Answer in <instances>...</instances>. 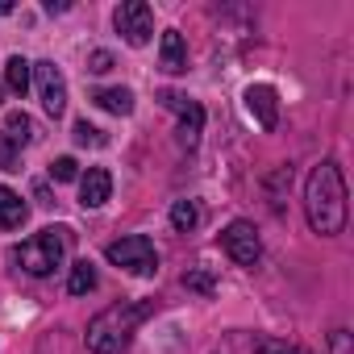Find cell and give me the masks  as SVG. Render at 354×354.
Instances as JSON below:
<instances>
[{"label":"cell","instance_id":"1","mask_svg":"<svg viewBox=\"0 0 354 354\" xmlns=\"http://www.w3.org/2000/svg\"><path fill=\"white\" fill-rule=\"evenodd\" d=\"M304 213H308L313 234L321 238H333L346 230V180H342L337 162L313 167L308 184H304Z\"/></svg>","mask_w":354,"mask_h":354},{"label":"cell","instance_id":"2","mask_svg":"<svg viewBox=\"0 0 354 354\" xmlns=\"http://www.w3.org/2000/svg\"><path fill=\"white\" fill-rule=\"evenodd\" d=\"M154 308H158L154 300H121V304H109L104 313H96L88 321V333H84L88 350L92 354H121L133 342L138 325L154 317Z\"/></svg>","mask_w":354,"mask_h":354},{"label":"cell","instance_id":"3","mask_svg":"<svg viewBox=\"0 0 354 354\" xmlns=\"http://www.w3.org/2000/svg\"><path fill=\"white\" fill-rule=\"evenodd\" d=\"M67 242H71V230H63V225H55V230H42V234H34L30 242H21L17 250H13V259L21 263V271L26 275H34V279H46L59 263H63V254H67Z\"/></svg>","mask_w":354,"mask_h":354},{"label":"cell","instance_id":"4","mask_svg":"<svg viewBox=\"0 0 354 354\" xmlns=\"http://www.w3.org/2000/svg\"><path fill=\"white\" fill-rule=\"evenodd\" d=\"M104 259H109V263H117L121 271L138 275V279L158 275V250H154V242H150L146 234H129V238L109 242V246H104Z\"/></svg>","mask_w":354,"mask_h":354},{"label":"cell","instance_id":"5","mask_svg":"<svg viewBox=\"0 0 354 354\" xmlns=\"http://www.w3.org/2000/svg\"><path fill=\"white\" fill-rule=\"evenodd\" d=\"M167 113H175L180 117V146H196L201 142V133H205V109H201V100H192V96H184V92H171V88H162L158 96H154Z\"/></svg>","mask_w":354,"mask_h":354},{"label":"cell","instance_id":"6","mask_svg":"<svg viewBox=\"0 0 354 354\" xmlns=\"http://www.w3.org/2000/svg\"><path fill=\"white\" fill-rule=\"evenodd\" d=\"M113 26H117V34H125L129 46H146L154 34V13H150L146 0H125L113 13Z\"/></svg>","mask_w":354,"mask_h":354},{"label":"cell","instance_id":"7","mask_svg":"<svg viewBox=\"0 0 354 354\" xmlns=\"http://www.w3.org/2000/svg\"><path fill=\"white\" fill-rule=\"evenodd\" d=\"M221 246H225V254H230L238 267H254L259 254H263L259 230H254L250 221H230V225L221 230Z\"/></svg>","mask_w":354,"mask_h":354},{"label":"cell","instance_id":"8","mask_svg":"<svg viewBox=\"0 0 354 354\" xmlns=\"http://www.w3.org/2000/svg\"><path fill=\"white\" fill-rule=\"evenodd\" d=\"M34 84H38V96H42V109L50 117H63V109H67V80H63V71L50 59H42V63H34Z\"/></svg>","mask_w":354,"mask_h":354},{"label":"cell","instance_id":"9","mask_svg":"<svg viewBox=\"0 0 354 354\" xmlns=\"http://www.w3.org/2000/svg\"><path fill=\"white\" fill-rule=\"evenodd\" d=\"M246 109H250V117L259 121V129H275L279 125V92L271 88V84H250L246 88Z\"/></svg>","mask_w":354,"mask_h":354},{"label":"cell","instance_id":"10","mask_svg":"<svg viewBox=\"0 0 354 354\" xmlns=\"http://www.w3.org/2000/svg\"><path fill=\"white\" fill-rule=\"evenodd\" d=\"M109 196H113V175L104 167H88L80 175V205L84 209H100V205H109Z\"/></svg>","mask_w":354,"mask_h":354},{"label":"cell","instance_id":"11","mask_svg":"<svg viewBox=\"0 0 354 354\" xmlns=\"http://www.w3.org/2000/svg\"><path fill=\"white\" fill-rule=\"evenodd\" d=\"M158 67H162L167 75L188 71V46H184V34H180V30H167V34H162V46H158Z\"/></svg>","mask_w":354,"mask_h":354},{"label":"cell","instance_id":"12","mask_svg":"<svg viewBox=\"0 0 354 354\" xmlns=\"http://www.w3.org/2000/svg\"><path fill=\"white\" fill-rule=\"evenodd\" d=\"M92 104L113 113V117H129L133 113V92L129 88H100V92H92Z\"/></svg>","mask_w":354,"mask_h":354},{"label":"cell","instance_id":"13","mask_svg":"<svg viewBox=\"0 0 354 354\" xmlns=\"http://www.w3.org/2000/svg\"><path fill=\"white\" fill-rule=\"evenodd\" d=\"M30 217L26 201L13 188H0V230H21V221Z\"/></svg>","mask_w":354,"mask_h":354},{"label":"cell","instance_id":"14","mask_svg":"<svg viewBox=\"0 0 354 354\" xmlns=\"http://www.w3.org/2000/svg\"><path fill=\"white\" fill-rule=\"evenodd\" d=\"M30 80H34V63L21 59V55H13L9 67H5V88L17 92V96H26V92H30Z\"/></svg>","mask_w":354,"mask_h":354},{"label":"cell","instance_id":"15","mask_svg":"<svg viewBox=\"0 0 354 354\" xmlns=\"http://www.w3.org/2000/svg\"><path fill=\"white\" fill-rule=\"evenodd\" d=\"M96 283H100V275H96V267H92L88 259H80V263L71 267V275H67V292H71V296H88V292H96Z\"/></svg>","mask_w":354,"mask_h":354},{"label":"cell","instance_id":"16","mask_svg":"<svg viewBox=\"0 0 354 354\" xmlns=\"http://www.w3.org/2000/svg\"><path fill=\"white\" fill-rule=\"evenodd\" d=\"M0 133H5L9 142H17V146H30L34 142V121L13 109V113H5V129H0Z\"/></svg>","mask_w":354,"mask_h":354},{"label":"cell","instance_id":"17","mask_svg":"<svg viewBox=\"0 0 354 354\" xmlns=\"http://www.w3.org/2000/svg\"><path fill=\"white\" fill-rule=\"evenodd\" d=\"M171 225L180 230V234H192L201 225V205L196 201H175L171 205Z\"/></svg>","mask_w":354,"mask_h":354},{"label":"cell","instance_id":"18","mask_svg":"<svg viewBox=\"0 0 354 354\" xmlns=\"http://www.w3.org/2000/svg\"><path fill=\"white\" fill-rule=\"evenodd\" d=\"M254 346V354H313V350H304V346H292V342H279V337H254L250 342Z\"/></svg>","mask_w":354,"mask_h":354},{"label":"cell","instance_id":"19","mask_svg":"<svg viewBox=\"0 0 354 354\" xmlns=\"http://www.w3.org/2000/svg\"><path fill=\"white\" fill-rule=\"evenodd\" d=\"M50 180H55V184H71V180H80V162H75L71 154L55 158V162H50Z\"/></svg>","mask_w":354,"mask_h":354},{"label":"cell","instance_id":"20","mask_svg":"<svg viewBox=\"0 0 354 354\" xmlns=\"http://www.w3.org/2000/svg\"><path fill=\"white\" fill-rule=\"evenodd\" d=\"M75 142L80 146H109V133L104 129H96V125H88V121H75Z\"/></svg>","mask_w":354,"mask_h":354},{"label":"cell","instance_id":"21","mask_svg":"<svg viewBox=\"0 0 354 354\" xmlns=\"http://www.w3.org/2000/svg\"><path fill=\"white\" fill-rule=\"evenodd\" d=\"M0 171H21V146L0 133Z\"/></svg>","mask_w":354,"mask_h":354},{"label":"cell","instance_id":"22","mask_svg":"<svg viewBox=\"0 0 354 354\" xmlns=\"http://www.w3.org/2000/svg\"><path fill=\"white\" fill-rule=\"evenodd\" d=\"M184 288H188V292H201V296H213V275H209L205 267H196V271L184 275Z\"/></svg>","mask_w":354,"mask_h":354},{"label":"cell","instance_id":"23","mask_svg":"<svg viewBox=\"0 0 354 354\" xmlns=\"http://www.w3.org/2000/svg\"><path fill=\"white\" fill-rule=\"evenodd\" d=\"M88 71H92V75L113 71V55H109V50H92V55H88Z\"/></svg>","mask_w":354,"mask_h":354},{"label":"cell","instance_id":"24","mask_svg":"<svg viewBox=\"0 0 354 354\" xmlns=\"http://www.w3.org/2000/svg\"><path fill=\"white\" fill-rule=\"evenodd\" d=\"M329 354H350V333L346 329H333L329 333Z\"/></svg>","mask_w":354,"mask_h":354},{"label":"cell","instance_id":"25","mask_svg":"<svg viewBox=\"0 0 354 354\" xmlns=\"http://www.w3.org/2000/svg\"><path fill=\"white\" fill-rule=\"evenodd\" d=\"M13 13V5H9V0H0V17H9Z\"/></svg>","mask_w":354,"mask_h":354},{"label":"cell","instance_id":"26","mask_svg":"<svg viewBox=\"0 0 354 354\" xmlns=\"http://www.w3.org/2000/svg\"><path fill=\"white\" fill-rule=\"evenodd\" d=\"M5 92H9V88H5V84H0V104H5Z\"/></svg>","mask_w":354,"mask_h":354}]
</instances>
